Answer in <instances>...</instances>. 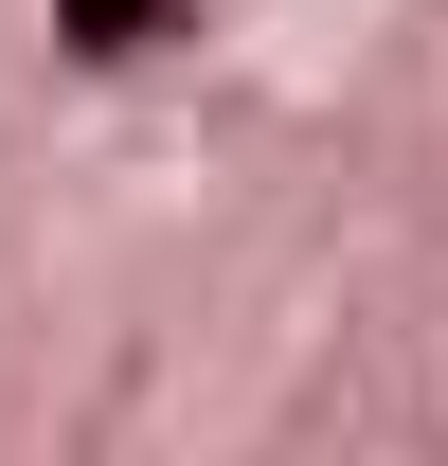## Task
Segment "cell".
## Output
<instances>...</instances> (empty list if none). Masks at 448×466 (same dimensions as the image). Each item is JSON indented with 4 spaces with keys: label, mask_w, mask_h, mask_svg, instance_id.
I'll return each instance as SVG.
<instances>
[{
    "label": "cell",
    "mask_w": 448,
    "mask_h": 466,
    "mask_svg": "<svg viewBox=\"0 0 448 466\" xmlns=\"http://www.w3.org/2000/svg\"><path fill=\"white\" fill-rule=\"evenodd\" d=\"M179 18H198V0H55V55H90V72H144Z\"/></svg>",
    "instance_id": "6da1fadb"
}]
</instances>
